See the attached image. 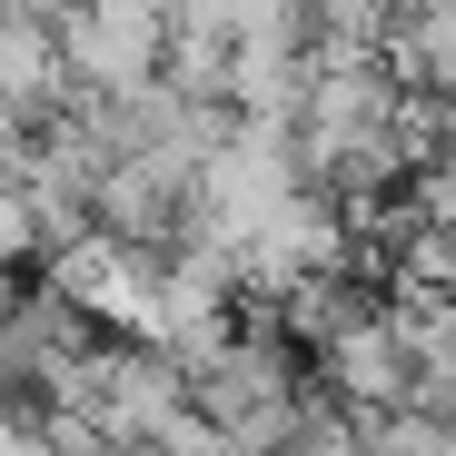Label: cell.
<instances>
[{"label": "cell", "instance_id": "cell-1", "mask_svg": "<svg viewBox=\"0 0 456 456\" xmlns=\"http://www.w3.org/2000/svg\"><path fill=\"white\" fill-rule=\"evenodd\" d=\"M60 40H69V80H80V90L129 100V90H149V80H169L179 11H169V0H69V11H60Z\"/></svg>", "mask_w": 456, "mask_h": 456}, {"label": "cell", "instance_id": "cell-3", "mask_svg": "<svg viewBox=\"0 0 456 456\" xmlns=\"http://www.w3.org/2000/svg\"><path fill=\"white\" fill-rule=\"evenodd\" d=\"M69 100H80V80H69V40H60V20L30 11V0H0V110L60 119Z\"/></svg>", "mask_w": 456, "mask_h": 456}, {"label": "cell", "instance_id": "cell-2", "mask_svg": "<svg viewBox=\"0 0 456 456\" xmlns=\"http://www.w3.org/2000/svg\"><path fill=\"white\" fill-rule=\"evenodd\" d=\"M318 387L357 417H387V407H417V347L397 328V308H367L347 318L328 347H318Z\"/></svg>", "mask_w": 456, "mask_h": 456}]
</instances>
